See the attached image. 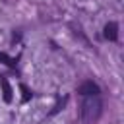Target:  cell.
<instances>
[{
	"label": "cell",
	"instance_id": "obj_1",
	"mask_svg": "<svg viewBox=\"0 0 124 124\" xmlns=\"http://www.w3.org/2000/svg\"><path fill=\"white\" fill-rule=\"evenodd\" d=\"M103 112V103L99 99V95H85L83 103H81V120L85 124H93L99 120Z\"/></svg>",
	"mask_w": 124,
	"mask_h": 124
},
{
	"label": "cell",
	"instance_id": "obj_2",
	"mask_svg": "<svg viewBox=\"0 0 124 124\" xmlns=\"http://www.w3.org/2000/svg\"><path fill=\"white\" fill-rule=\"evenodd\" d=\"M78 93L79 95H99L101 93V89H99V85L97 83H93V81H83L79 87H78Z\"/></svg>",
	"mask_w": 124,
	"mask_h": 124
},
{
	"label": "cell",
	"instance_id": "obj_3",
	"mask_svg": "<svg viewBox=\"0 0 124 124\" xmlns=\"http://www.w3.org/2000/svg\"><path fill=\"white\" fill-rule=\"evenodd\" d=\"M105 39H108V41H116L118 39V25L114 21L105 25Z\"/></svg>",
	"mask_w": 124,
	"mask_h": 124
},
{
	"label": "cell",
	"instance_id": "obj_4",
	"mask_svg": "<svg viewBox=\"0 0 124 124\" xmlns=\"http://www.w3.org/2000/svg\"><path fill=\"white\" fill-rule=\"evenodd\" d=\"M0 85H2V89H4V101L10 103V101H12V89H10V83H8V79H6L4 76H0Z\"/></svg>",
	"mask_w": 124,
	"mask_h": 124
},
{
	"label": "cell",
	"instance_id": "obj_5",
	"mask_svg": "<svg viewBox=\"0 0 124 124\" xmlns=\"http://www.w3.org/2000/svg\"><path fill=\"white\" fill-rule=\"evenodd\" d=\"M21 89H23V101H29V91L25 87H21Z\"/></svg>",
	"mask_w": 124,
	"mask_h": 124
}]
</instances>
